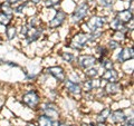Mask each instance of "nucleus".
<instances>
[{
    "mask_svg": "<svg viewBox=\"0 0 134 126\" xmlns=\"http://www.w3.org/2000/svg\"><path fill=\"white\" fill-rule=\"evenodd\" d=\"M24 126H37L36 123H32V122H29V123H27L26 125H24Z\"/></svg>",
    "mask_w": 134,
    "mask_h": 126,
    "instance_id": "f704fd0d",
    "label": "nucleus"
},
{
    "mask_svg": "<svg viewBox=\"0 0 134 126\" xmlns=\"http://www.w3.org/2000/svg\"><path fill=\"white\" fill-rule=\"evenodd\" d=\"M3 33H5L6 38L8 40H14L15 38H17V36H18V30H17V25L14 24V21H12L11 24L7 25V26L5 27V31H3Z\"/></svg>",
    "mask_w": 134,
    "mask_h": 126,
    "instance_id": "aec40b11",
    "label": "nucleus"
},
{
    "mask_svg": "<svg viewBox=\"0 0 134 126\" xmlns=\"http://www.w3.org/2000/svg\"><path fill=\"white\" fill-rule=\"evenodd\" d=\"M102 88H103V90L105 91V94L107 95V97H112V96L122 94L123 89H124L121 81L113 82V83H105V85H103Z\"/></svg>",
    "mask_w": 134,
    "mask_h": 126,
    "instance_id": "4468645a",
    "label": "nucleus"
},
{
    "mask_svg": "<svg viewBox=\"0 0 134 126\" xmlns=\"http://www.w3.org/2000/svg\"><path fill=\"white\" fill-rule=\"evenodd\" d=\"M36 124L37 126H58L59 125V119H53L43 114H38Z\"/></svg>",
    "mask_w": 134,
    "mask_h": 126,
    "instance_id": "a211bd4d",
    "label": "nucleus"
},
{
    "mask_svg": "<svg viewBox=\"0 0 134 126\" xmlns=\"http://www.w3.org/2000/svg\"><path fill=\"white\" fill-rule=\"evenodd\" d=\"M129 117H133V116L132 115L131 116H127L126 113H125L124 108H117V110H114V111L112 110L110 116H108L107 122L111 125L116 126V125H120V124L124 123V122L126 121Z\"/></svg>",
    "mask_w": 134,
    "mask_h": 126,
    "instance_id": "f8f14e48",
    "label": "nucleus"
},
{
    "mask_svg": "<svg viewBox=\"0 0 134 126\" xmlns=\"http://www.w3.org/2000/svg\"><path fill=\"white\" fill-rule=\"evenodd\" d=\"M67 46L69 48H72L73 50H76V51H83V50H85L88 46H91L90 39H88V33L84 32L82 30L75 32L68 39Z\"/></svg>",
    "mask_w": 134,
    "mask_h": 126,
    "instance_id": "20e7f679",
    "label": "nucleus"
},
{
    "mask_svg": "<svg viewBox=\"0 0 134 126\" xmlns=\"http://www.w3.org/2000/svg\"><path fill=\"white\" fill-rule=\"evenodd\" d=\"M45 74L50 75L56 81L57 84H63V82L67 78V71L65 70V68L63 66L56 65V66H49L44 70Z\"/></svg>",
    "mask_w": 134,
    "mask_h": 126,
    "instance_id": "6e6552de",
    "label": "nucleus"
},
{
    "mask_svg": "<svg viewBox=\"0 0 134 126\" xmlns=\"http://www.w3.org/2000/svg\"><path fill=\"white\" fill-rule=\"evenodd\" d=\"M121 22L125 25H129L130 22H133V2L129 3V7L122 10H117L114 15Z\"/></svg>",
    "mask_w": 134,
    "mask_h": 126,
    "instance_id": "2eb2a0df",
    "label": "nucleus"
},
{
    "mask_svg": "<svg viewBox=\"0 0 134 126\" xmlns=\"http://www.w3.org/2000/svg\"><path fill=\"white\" fill-rule=\"evenodd\" d=\"M121 78V75H120V71L115 69V68H112V69H107V70H104L99 76V79L102 82H105V83H113V82H119Z\"/></svg>",
    "mask_w": 134,
    "mask_h": 126,
    "instance_id": "f3484780",
    "label": "nucleus"
},
{
    "mask_svg": "<svg viewBox=\"0 0 134 126\" xmlns=\"http://www.w3.org/2000/svg\"><path fill=\"white\" fill-rule=\"evenodd\" d=\"M2 1L9 3V5H11L12 7H15V6H17V5H19V3H23V2L28 1V0H2Z\"/></svg>",
    "mask_w": 134,
    "mask_h": 126,
    "instance_id": "7c9ffc66",
    "label": "nucleus"
},
{
    "mask_svg": "<svg viewBox=\"0 0 134 126\" xmlns=\"http://www.w3.org/2000/svg\"><path fill=\"white\" fill-rule=\"evenodd\" d=\"M95 2L104 9H112L113 5H114L115 0H95Z\"/></svg>",
    "mask_w": 134,
    "mask_h": 126,
    "instance_id": "c756f323",
    "label": "nucleus"
},
{
    "mask_svg": "<svg viewBox=\"0 0 134 126\" xmlns=\"http://www.w3.org/2000/svg\"><path fill=\"white\" fill-rule=\"evenodd\" d=\"M116 126H133V117H129L124 123L120 124V125H116Z\"/></svg>",
    "mask_w": 134,
    "mask_h": 126,
    "instance_id": "2f4dec72",
    "label": "nucleus"
},
{
    "mask_svg": "<svg viewBox=\"0 0 134 126\" xmlns=\"http://www.w3.org/2000/svg\"><path fill=\"white\" fill-rule=\"evenodd\" d=\"M119 51L114 55V60L115 62L120 65H123L125 62H127L130 60L133 59V46H124L121 47L120 49H117Z\"/></svg>",
    "mask_w": 134,
    "mask_h": 126,
    "instance_id": "9d476101",
    "label": "nucleus"
},
{
    "mask_svg": "<svg viewBox=\"0 0 134 126\" xmlns=\"http://www.w3.org/2000/svg\"><path fill=\"white\" fill-rule=\"evenodd\" d=\"M60 58H62L63 61L66 62V64L73 65V64H75V60H76V55H75L73 51H62Z\"/></svg>",
    "mask_w": 134,
    "mask_h": 126,
    "instance_id": "393cba45",
    "label": "nucleus"
},
{
    "mask_svg": "<svg viewBox=\"0 0 134 126\" xmlns=\"http://www.w3.org/2000/svg\"><path fill=\"white\" fill-rule=\"evenodd\" d=\"M108 26H110V29L113 31H121L123 33H126V35L130 31L133 30L132 28H130V25H125L123 22H121L115 16L113 17L112 20L108 22Z\"/></svg>",
    "mask_w": 134,
    "mask_h": 126,
    "instance_id": "dca6fc26",
    "label": "nucleus"
},
{
    "mask_svg": "<svg viewBox=\"0 0 134 126\" xmlns=\"http://www.w3.org/2000/svg\"><path fill=\"white\" fill-rule=\"evenodd\" d=\"M63 87L66 91V94L68 96H72L73 98H82V95H83V89H82V86L81 84L78 83H74L72 81H69L68 78H66L64 82H63Z\"/></svg>",
    "mask_w": 134,
    "mask_h": 126,
    "instance_id": "1a4fd4ad",
    "label": "nucleus"
},
{
    "mask_svg": "<svg viewBox=\"0 0 134 126\" xmlns=\"http://www.w3.org/2000/svg\"><path fill=\"white\" fill-rule=\"evenodd\" d=\"M28 1L30 2L32 6L37 7V6H39V5H43V1H44V0H28Z\"/></svg>",
    "mask_w": 134,
    "mask_h": 126,
    "instance_id": "72a5a7b5",
    "label": "nucleus"
},
{
    "mask_svg": "<svg viewBox=\"0 0 134 126\" xmlns=\"http://www.w3.org/2000/svg\"><path fill=\"white\" fill-rule=\"evenodd\" d=\"M97 64V58L95 55L92 54H81V55L76 56V60H75V67L79 71H84L86 69L91 68V67L95 66Z\"/></svg>",
    "mask_w": 134,
    "mask_h": 126,
    "instance_id": "423d86ee",
    "label": "nucleus"
},
{
    "mask_svg": "<svg viewBox=\"0 0 134 126\" xmlns=\"http://www.w3.org/2000/svg\"><path fill=\"white\" fill-rule=\"evenodd\" d=\"M107 25V17L99 15H92L81 24V30L84 32H91L95 30H102Z\"/></svg>",
    "mask_w": 134,
    "mask_h": 126,
    "instance_id": "7ed1b4c3",
    "label": "nucleus"
},
{
    "mask_svg": "<svg viewBox=\"0 0 134 126\" xmlns=\"http://www.w3.org/2000/svg\"><path fill=\"white\" fill-rule=\"evenodd\" d=\"M58 126H76V125H74L73 123H68L67 121L64 119H59V125Z\"/></svg>",
    "mask_w": 134,
    "mask_h": 126,
    "instance_id": "473e14b6",
    "label": "nucleus"
},
{
    "mask_svg": "<svg viewBox=\"0 0 134 126\" xmlns=\"http://www.w3.org/2000/svg\"><path fill=\"white\" fill-rule=\"evenodd\" d=\"M14 20H15V16H9L0 11V26L6 27L7 25L11 24Z\"/></svg>",
    "mask_w": 134,
    "mask_h": 126,
    "instance_id": "cd10ccee",
    "label": "nucleus"
},
{
    "mask_svg": "<svg viewBox=\"0 0 134 126\" xmlns=\"http://www.w3.org/2000/svg\"><path fill=\"white\" fill-rule=\"evenodd\" d=\"M63 0H44L43 6L46 9H58L60 8V3Z\"/></svg>",
    "mask_w": 134,
    "mask_h": 126,
    "instance_id": "a878e982",
    "label": "nucleus"
},
{
    "mask_svg": "<svg viewBox=\"0 0 134 126\" xmlns=\"http://www.w3.org/2000/svg\"><path fill=\"white\" fill-rule=\"evenodd\" d=\"M83 76L85 77L84 79H86V78H98L100 76V68H99V66H93V67H91V68L88 69H86V70H84L83 71Z\"/></svg>",
    "mask_w": 134,
    "mask_h": 126,
    "instance_id": "5701e85b",
    "label": "nucleus"
},
{
    "mask_svg": "<svg viewBox=\"0 0 134 126\" xmlns=\"http://www.w3.org/2000/svg\"><path fill=\"white\" fill-rule=\"evenodd\" d=\"M25 22H26V25H27L29 28H36V27L41 26V24H43V20H41L40 17L36 16V15H32V16L27 17L26 20H25Z\"/></svg>",
    "mask_w": 134,
    "mask_h": 126,
    "instance_id": "b1692460",
    "label": "nucleus"
},
{
    "mask_svg": "<svg viewBox=\"0 0 134 126\" xmlns=\"http://www.w3.org/2000/svg\"><path fill=\"white\" fill-rule=\"evenodd\" d=\"M67 12L65 10H63L62 8H58V9H55L54 11V15L52 17V19L47 22V27L49 29H58L59 27H62L63 25L66 22L67 20Z\"/></svg>",
    "mask_w": 134,
    "mask_h": 126,
    "instance_id": "0eeeda50",
    "label": "nucleus"
},
{
    "mask_svg": "<svg viewBox=\"0 0 134 126\" xmlns=\"http://www.w3.org/2000/svg\"><path fill=\"white\" fill-rule=\"evenodd\" d=\"M111 112H112V107L106 106L96 115L94 122H96V123H107V119H108V116H110Z\"/></svg>",
    "mask_w": 134,
    "mask_h": 126,
    "instance_id": "4be33fe9",
    "label": "nucleus"
},
{
    "mask_svg": "<svg viewBox=\"0 0 134 126\" xmlns=\"http://www.w3.org/2000/svg\"><path fill=\"white\" fill-rule=\"evenodd\" d=\"M100 69L107 70L115 68V61L112 59L111 57H97V64Z\"/></svg>",
    "mask_w": 134,
    "mask_h": 126,
    "instance_id": "6ab92c4d",
    "label": "nucleus"
},
{
    "mask_svg": "<svg viewBox=\"0 0 134 126\" xmlns=\"http://www.w3.org/2000/svg\"><path fill=\"white\" fill-rule=\"evenodd\" d=\"M44 33H45V26H43V25L36 28H29L27 36L23 39V41L26 45H30L32 43H35V41L39 40L41 38V36H44Z\"/></svg>",
    "mask_w": 134,
    "mask_h": 126,
    "instance_id": "9b49d317",
    "label": "nucleus"
},
{
    "mask_svg": "<svg viewBox=\"0 0 134 126\" xmlns=\"http://www.w3.org/2000/svg\"><path fill=\"white\" fill-rule=\"evenodd\" d=\"M126 1H127L129 3H132V2H133V0H126Z\"/></svg>",
    "mask_w": 134,
    "mask_h": 126,
    "instance_id": "c9c22d12",
    "label": "nucleus"
},
{
    "mask_svg": "<svg viewBox=\"0 0 134 126\" xmlns=\"http://www.w3.org/2000/svg\"><path fill=\"white\" fill-rule=\"evenodd\" d=\"M94 55L97 57H110L111 51L108 50V48L105 46V44H96L94 47Z\"/></svg>",
    "mask_w": 134,
    "mask_h": 126,
    "instance_id": "412c9836",
    "label": "nucleus"
},
{
    "mask_svg": "<svg viewBox=\"0 0 134 126\" xmlns=\"http://www.w3.org/2000/svg\"><path fill=\"white\" fill-rule=\"evenodd\" d=\"M83 93H94L95 90H97L98 88L103 86L102 81L98 78H86L84 79L81 84Z\"/></svg>",
    "mask_w": 134,
    "mask_h": 126,
    "instance_id": "ddd939ff",
    "label": "nucleus"
},
{
    "mask_svg": "<svg viewBox=\"0 0 134 126\" xmlns=\"http://www.w3.org/2000/svg\"><path fill=\"white\" fill-rule=\"evenodd\" d=\"M19 100L25 107H27L31 111H38L40 104L43 102V97H41L40 91L38 89L29 88L20 95Z\"/></svg>",
    "mask_w": 134,
    "mask_h": 126,
    "instance_id": "f257e3e1",
    "label": "nucleus"
},
{
    "mask_svg": "<svg viewBox=\"0 0 134 126\" xmlns=\"http://www.w3.org/2000/svg\"><path fill=\"white\" fill-rule=\"evenodd\" d=\"M92 10V6L88 3L87 0H82L75 5V8L73 9V12L69 16V20L72 25H78L82 24L87 17L90 16Z\"/></svg>",
    "mask_w": 134,
    "mask_h": 126,
    "instance_id": "f03ea898",
    "label": "nucleus"
},
{
    "mask_svg": "<svg viewBox=\"0 0 134 126\" xmlns=\"http://www.w3.org/2000/svg\"><path fill=\"white\" fill-rule=\"evenodd\" d=\"M0 11L3 12V14H6V15H9V16H15L14 7L7 2H3V1L1 2V5H0Z\"/></svg>",
    "mask_w": 134,
    "mask_h": 126,
    "instance_id": "c85d7f7f",
    "label": "nucleus"
},
{
    "mask_svg": "<svg viewBox=\"0 0 134 126\" xmlns=\"http://www.w3.org/2000/svg\"><path fill=\"white\" fill-rule=\"evenodd\" d=\"M39 114H43L47 117H50L53 119H60L62 112L59 106L53 100H46V102H41L40 106L38 108Z\"/></svg>",
    "mask_w": 134,
    "mask_h": 126,
    "instance_id": "39448f33",
    "label": "nucleus"
},
{
    "mask_svg": "<svg viewBox=\"0 0 134 126\" xmlns=\"http://www.w3.org/2000/svg\"><path fill=\"white\" fill-rule=\"evenodd\" d=\"M105 46L108 48V50H110L111 53H113V51H115V50L120 49L121 47H122V44H121L120 41L115 40V39L110 38V39H108V40L106 41V43H105Z\"/></svg>",
    "mask_w": 134,
    "mask_h": 126,
    "instance_id": "bb28decb",
    "label": "nucleus"
},
{
    "mask_svg": "<svg viewBox=\"0 0 134 126\" xmlns=\"http://www.w3.org/2000/svg\"><path fill=\"white\" fill-rule=\"evenodd\" d=\"M11 126H16V125H11Z\"/></svg>",
    "mask_w": 134,
    "mask_h": 126,
    "instance_id": "e433bc0d",
    "label": "nucleus"
}]
</instances>
